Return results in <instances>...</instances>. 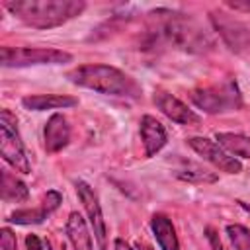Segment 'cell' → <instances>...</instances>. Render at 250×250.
<instances>
[{
	"instance_id": "obj_1",
	"label": "cell",
	"mask_w": 250,
	"mask_h": 250,
	"mask_svg": "<svg viewBox=\"0 0 250 250\" xmlns=\"http://www.w3.org/2000/svg\"><path fill=\"white\" fill-rule=\"evenodd\" d=\"M215 45L211 33L191 16L158 8L146 14V33L141 49L174 47L186 53H207Z\"/></svg>"
},
{
	"instance_id": "obj_2",
	"label": "cell",
	"mask_w": 250,
	"mask_h": 250,
	"mask_svg": "<svg viewBox=\"0 0 250 250\" xmlns=\"http://www.w3.org/2000/svg\"><path fill=\"white\" fill-rule=\"evenodd\" d=\"M4 8L29 27L51 29L80 16L86 8V2L82 0H16V2H4Z\"/></svg>"
},
{
	"instance_id": "obj_3",
	"label": "cell",
	"mask_w": 250,
	"mask_h": 250,
	"mask_svg": "<svg viewBox=\"0 0 250 250\" xmlns=\"http://www.w3.org/2000/svg\"><path fill=\"white\" fill-rule=\"evenodd\" d=\"M66 78L82 88L119 98H137L141 94L139 84L123 70L109 64H82L66 74Z\"/></svg>"
},
{
	"instance_id": "obj_4",
	"label": "cell",
	"mask_w": 250,
	"mask_h": 250,
	"mask_svg": "<svg viewBox=\"0 0 250 250\" xmlns=\"http://www.w3.org/2000/svg\"><path fill=\"white\" fill-rule=\"evenodd\" d=\"M189 100L205 113L234 111L242 105V94L234 80H223L213 86L195 88V90H191Z\"/></svg>"
},
{
	"instance_id": "obj_5",
	"label": "cell",
	"mask_w": 250,
	"mask_h": 250,
	"mask_svg": "<svg viewBox=\"0 0 250 250\" xmlns=\"http://www.w3.org/2000/svg\"><path fill=\"white\" fill-rule=\"evenodd\" d=\"M0 61L6 68L33 66V64H62L70 62L72 55L61 49L47 47H2Z\"/></svg>"
},
{
	"instance_id": "obj_6",
	"label": "cell",
	"mask_w": 250,
	"mask_h": 250,
	"mask_svg": "<svg viewBox=\"0 0 250 250\" xmlns=\"http://www.w3.org/2000/svg\"><path fill=\"white\" fill-rule=\"evenodd\" d=\"M16 125H18V119L8 109H2L0 113V154L16 172L29 174L31 172L29 158L25 154V148H23V143L20 139Z\"/></svg>"
},
{
	"instance_id": "obj_7",
	"label": "cell",
	"mask_w": 250,
	"mask_h": 250,
	"mask_svg": "<svg viewBox=\"0 0 250 250\" xmlns=\"http://www.w3.org/2000/svg\"><path fill=\"white\" fill-rule=\"evenodd\" d=\"M211 23L215 31L221 35V39L227 43V47L234 53H240L250 47V29L240 20L232 18L230 14L223 10L211 12Z\"/></svg>"
},
{
	"instance_id": "obj_8",
	"label": "cell",
	"mask_w": 250,
	"mask_h": 250,
	"mask_svg": "<svg viewBox=\"0 0 250 250\" xmlns=\"http://www.w3.org/2000/svg\"><path fill=\"white\" fill-rule=\"evenodd\" d=\"M188 145L199 156H203V160L211 162L221 172H227V174H240L242 172L240 160H236L234 156H230L219 143H215V141H211L207 137H189L188 139Z\"/></svg>"
},
{
	"instance_id": "obj_9",
	"label": "cell",
	"mask_w": 250,
	"mask_h": 250,
	"mask_svg": "<svg viewBox=\"0 0 250 250\" xmlns=\"http://www.w3.org/2000/svg\"><path fill=\"white\" fill-rule=\"evenodd\" d=\"M74 186H76L78 199L82 201V205L86 209V215H88L90 227L94 230V236H96L100 248L105 250L107 248V232H105V221H104V215H102V207H100L98 195L94 193V189L84 180H78Z\"/></svg>"
},
{
	"instance_id": "obj_10",
	"label": "cell",
	"mask_w": 250,
	"mask_h": 250,
	"mask_svg": "<svg viewBox=\"0 0 250 250\" xmlns=\"http://www.w3.org/2000/svg\"><path fill=\"white\" fill-rule=\"evenodd\" d=\"M154 104L156 107L168 117L172 119L174 123H180V125H197L199 123V115L193 113L184 102H180L176 96L164 92V90H156L154 92Z\"/></svg>"
},
{
	"instance_id": "obj_11",
	"label": "cell",
	"mask_w": 250,
	"mask_h": 250,
	"mask_svg": "<svg viewBox=\"0 0 250 250\" xmlns=\"http://www.w3.org/2000/svg\"><path fill=\"white\" fill-rule=\"evenodd\" d=\"M141 141H143V148H145L146 158L158 154L168 141L164 125L152 115H143L141 117Z\"/></svg>"
},
{
	"instance_id": "obj_12",
	"label": "cell",
	"mask_w": 250,
	"mask_h": 250,
	"mask_svg": "<svg viewBox=\"0 0 250 250\" xmlns=\"http://www.w3.org/2000/svg\"><path fill=\"white\" fill-rule=\"evenodd\" d=\"M45 148L47 152H59L62 150L70 141V125L62 113H53L49 121L45 123Z\"/></svg>"
},
{
	"instance_id": "obj_13",
	"label": "cell",
	"mask_w": 250,
	"mask_h": 250,
	"mask_svg": "<svg viewBox=\"0 0 250 250\" xmlns=\"http://www.w3.org/2000/svg\"><path fill=\"white\" fill-rule=\"evenodd\" d=\"M21 105L31 111H45V109L78 105V100L72 96H61V94H35V96H25L21 100Z\"/></svg>"
},
{
	"instance_id": "obj_14",
	"label": "cell",
	"mask_w": 250,
	"mask_h": 250,
	"mask_svg": "<svg viewBox=\"0 0 250 250\" xmlns=\"http://www.w3.org/2000/svg\"><path fill=\"white\" fill-rule=\"evenodd\" d=\"M150 229H152V234L162 250H180V242H178L174 225L166 215H160V213L152 215Z\"/></svg>"
},
{
	"instance_id": "obj_15",
	"label": "cell",
	"mask_w": 250,
	"mask_h": 250,
	"mask_svg": "<svg viewBox=\"0 0 250 250\" xmlns=\"http://www.w3.org/2000/svg\"><path fill=\"white\" fill-rule=\"evenodd\" d=\"M174 176L184 180V182H191V184H213V182H217V174L209 172L207 168H203L197 162L184 160V158H180L178 164L174 166Z\"/></svg>"
},
{
	"instance_id": "obj_16",
	"label": "cell",
	"mask_w": 250,
	"mask_h": 250,
	"mask_svg": "<svg viewBox=\"0 0 250 250\" xmlns=\"http://www.w3.org/2000/svg\"><path fill=\"white\" fill-rule=\"evenodd\" d=\"M66 234L74 250H92V236L88 232L86 221L78 211H72L66 219Z\"/></svg>"
},
{
	"instance_id": "obj_17",
	"label": "cell",
	"mask_w": 250,
	"mask_h": 250,
	"mask_svg": "<svg viewBox=\"0 0 250 250\" xmlns=\"http://www.w3.org/2000/svg\"><path fill=\"white\" fill-rule=\"evenodd\" d=\"M215 139L229 154L250 158V137L240 135V133H217Z\"/></svg>"
},
{
	"instance_id": "obj_18",
	"label": "cell",
	"mask_w": 250,
	"mask_h": 250,
	"mask_svg": "<svg viewBox=\"0 0 250 250\" xmlns=\"http://www.w3.org/2000/svg\"><path fill=\"white\" fill-rule=\"evenodd\" d=\"M29 195L27 191V186L16 178L14 174H10L8 170H2V199L4 201H25Z\"/></svg>"
},
{
	"instance_id": "obj_19",
	"label": "cell",
	"mask_w": 250,
	"mask_h": 250,
	"mask_svg": "<svg viewBox=\"0 0 250 250\" xmlns=\"http://www.w3.org/2000/svg\"><path fill=\"white\" fill-rule=\"evenodd\" d=\"M47 217H49V213L41 205V207H33V209H18L8 217V221L16 223V225H39Z\"/></svg>"
},
{
	"instance_id": "obj_20",
	"label": "cell",
	"mask_w": 250,
	"mask_h": 250,
	"mask_svg": "<svg viewBox=\"0 0 250 250\" xmlns=\"http://www.w3.org/2000/svg\"><path fill=\"white\" fill-rule=\"evenodd\" d=\"M227 234L234 246V250H250V230L242 225H229Z\"/></svg>"
},
{
	"instance_id": "obj_21",
	"label": "cell",
	"mask_w": 250,
	"mask_h": 250,
	"mask_svg": "<svg viewBox=\"0 0 250 250\" xmlns=\"http://www.w3.org/2000/svg\"><path fill=\"white\" fill-rule=\"evenodd\" d=\"M61 203H62V195H61L59 191H55V189L47 191V193H45V197H43V201H41V205L45 207V211H47L49 215H51L53 211H57Z\"/></svg>"
},
{
	"instance_id": "obj_22",
	"label": "cell",
	"mask_w": 250,
	"mask_h": 250,
	"mask_svg": "<svg viewBox=\"0 0 250 250\" xmlns=\"http://www.w3.org/2000/svg\"><path fill=\"white\" fill-rule=\"evenodd\" d=\"M0 246H2V250H16V234L12 229L4 227L0 230Z\"/></svg>"
},
{
	"instance_id": "obj_23",
	"label": "cell",
	"mask_w": 250,
	"mask_h": 250,
	"mask_svg": "<svg viewBox=\"0 0 250 250\" xmlns=\"http://www.w3.org/2000/svg\"><path fill=\"white\" fill-rule=\"evenodd\" d=\"M205 234H207V240H209V246H211V250H223L221 238H219V234L215 232V229L207 227V229H205Z\"/></svg>"
},
{
	"instance_id": "obj_24",
	"label": "cell",
	"mask_w": 250,
	"mask_h": 250,
	"mask_svg": "<svg viewBox=\"0 0 250 250\" xmlns=\"http://www.w3.org/2000/svg\"><path fill=\"white\" fill-rule=\"evenodd\" d=\"M227 6L232 8L234 12L250 14V0H227Z\"/></svg>"
},
{
	"instance_id": "obj_25",
	"label": "cell",
	"mask_w": 250,
	"mask_h": 250,
	"mask_svg": "<svg viewBox=\"0 0 250 250\" xmlns=\"http://www.w3.org/2000/svg\"><path fill=\"white\" fill-rule=\"evenodd\" d=\"M25 246H27V250H45V244L39 240L37 234H27L25 236Z\"/></svg>"
},
{
	"instance_id": "obj_26",
	"label": "cell",
	"mask_w": 250,
	"mask_h": 250,
	"mask_svg": "<svg viewBox=\"0 0 250 250\" xmlns=\"http://www.w3.org/2000/svg\"><path fill=\"white\" fill-rule=\"evenodd\" d=\"M113 248H115V250H133V248H131V246H129V244H127L123 238H115Z\"/></svg>"
},
{
	"instance_id": "obj_27",
	"label": "cell",
	"mask_w": 250,
	"mask_h": 250,
	"mask_svg": "<svg viewBox=\"0 0 250 250\" xmlns=\"http://www.w3.org/2000/svg\"><path fill=\"white\" fill-rule=\"evenodd\" d=\"M238 205H240V207H242V209H244V211L250 215V205H248V203H244V201H238Z\"/></svg>"
},
{
	"instance_id": "obj_28",
	"label": "cell",
	"mask_w": 250,
	"mask_h": 250,
	"mask_svg": "<svg viewBox=\"0 0 250 250\" xmlns=\"http://www.w3.org/2000/svg\"><path fill=\"white\" fill-rule=\"evenodd\" d=\"M137 246H139V250H152V248H150V246H146V244H141V242H139V244H137Z\"/></svg>"
},
{
	"instance_id": "obj_29",
	"label": "cell",
	"mask_w": 250,
	"mask_h": 250,
	"mask_svg": "<svg viewBox=\"0 0 250 250\" xmlns=\"http://www.w3.org/2000/svg\"><path fill=\"white\" fill-rule=\"evenodd\" d=\"M45 250H51V242H49V240L45 242Z\"/></svg>"
},
{
	"instance_id": "obj_30",
	"label": "cell",
	"mask_w": 250,
	"mask_h": 250,
	"mask_svg": "<svg viewBox=\"0 0 250 250\" xmlns=\"http://www.w3.org/2000/svg\"><path fill=\"white\" fill-rule=\"evenodd\" d=\"M61 250H66V246H64V244H62V248H61Z\"/></svg>"
}]
</instances>
